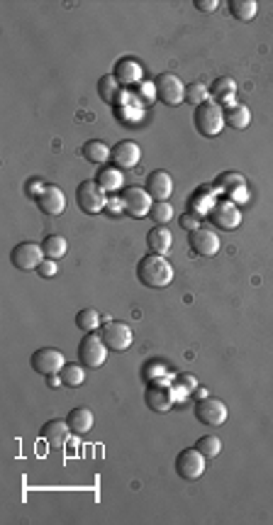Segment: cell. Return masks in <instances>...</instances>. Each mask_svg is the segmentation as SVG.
I'll return each instance as SVG.
<instances>
[{
    "label": "cell",
    "instance_id": "cell-1",
    "mask_svg": "<svg viewBox=\"0 0 273 525\" xmlns=\"http://www.w3.org/2000/svg\"><path fill=\"white\" fill-rule=\"evenodd\" d=\"M137 279H139V284H144L147 289H166L173 281V266L168 264L163 254L149 252L147 257L139 259Z\"/></svg>",
    "mask_w": 273,
    "mask_h": 525
},
{
    "label": "cell",
    "instance_id": "cell-2",
    "mask_svg": "<svg viewBox=\"0 0 273 525\" xmlns=\"http://www.w3.org/2000/svg\"><path fill=\"white\" fill-rule=\"evenodd\" d=\"M193 122H195V130L200 132L202 137H217L222 132V127H225V110H222V106H217V103L207 101L195 108Z\"/></svg>",
    "mask_w": 273,
    "mask_h": 525
},
{
    "label": "cell",
    "instance_id": "cell-3",
    "mask_svg": "<svg viewBox=\"0 0 273 525\" xmlns=\"http://www.w3.org/2000/svg\"><path fill=\"white\" fill-rule=\"evenodd\" d=\"M212 225H217L220 230H237L242 225V210L235 201L230 198H217L215 203L210 206V213H207Z\"/></svg>",
    "mask_w": 273,
    "mask_h": 525
},
{
    "label": "cell",
    "instance_id": "cell-4",
    "mask_svg": "<svg viewBox=\"0 0 273 525\" xmlns=\"http://www.w3.org/2000/svg\"><path fill=\"white\" fill-rule=\"evenodd\" d=\"M76 206L81 208L83 213H88V215H98V213H103L108 206L105 191H103L96 181H81L76 186Z\"/></svg>",
    "mask_w": 273,
    "mask_h": 525
},
{
    "label": "cell",
    "instance_id": "cell-5",
    "mask_svg": "<svg viewBox=\"0 0 273 525\" xmlns=\"http://www.w3.org/2000/svg\"><path fill=\"white\" fill-rule=\"evenodd\" d=\"M205 462H207V457L198 447L181 450L176 457L178 477L186 479V482H195V479H200L202 474H205Z\"/></svg>",
    "mask_w": 273,
    "mask_h": 525
},
{
    "label": "cell",
    "instance_id": "cell-6",
    "mask_svg": "<svg viewBox=\"0 0 273 525\" xmlns=\"http://www.w3.org/2000/svg\"><path fill=\"white\" fill-rule=\"evenodd\" d=\"M154 93H156L158 101L168 108H176L178 103L186 101V86H183L181 78L173 76V73H161V76L154 81Z\"/></svg>",
    "mask_w": 273,
    "mask_h": 525
},
{
    "label": "cell",
    "instance_id": "cell-7",
    "mask_svg": "<svg viewBox=\"0 0 273 525\" xmlns=\"http://www.w3.org/2000/svg\"><path fill=\"white\" fill-rule=\"evenodd\" d=\"M108 359V347L105 343H103V338L98 333H86L81 340V345H78V361H81L83 366H103Z\"/></svg>",
    "mask_w": 273,
    "mask_h": 525
},
{
    "label": "cell",
    "instance_id": "cell-8",
    "mask_svg": "<svg viewBox=\"0 0 273 525\" xmlns=\"http://www.w3.org/2000/svg\"><path fill=\"white\" fill-rule=\"evenodd\" d=\"M42 254H44V250L37 242H20V245H15L13 252H10V264L20 271H32V269L37 271V266L44 261Z\"/></svg>",
    "mask_w": 273,
    "mask_h": 525
},
{
    "label": "cell",
    "instance_id": "cell-9",
    "mask_svg": "<svg viewBox=\"0 0 273 525\" xmlns=\"http://www.w3.org/2000/svg\"><path fill=\"white\" fill-rule=\"evenodd\" d=\"M152 206H154V201L147 193V188H139V186L122 188V210H125L130 217H137L139 220V217L149 215Z\"/></svg>",
    "mask_w": 273,
    "mask_h": 525
},
{
    "label": "cell",
    "instance_id": "cell-10",
    "mask_svg": "<svg viewBox=\"0 0 273 525\" xmlns=\"http://www.w3.org/2000/svg\"><path fill=\"white\" fill-rule=\"evenodd\" d=\"M195 420L202 425H210V428H217L227 420V405L222 403L220 398H212V396H205L195 403Z\"/></svg>",
    "mask_w": 273,
    "mask_h": 525
},
{
    "label": "cell",
    "instance_id": "cell-11",
    "mask_svg": "<svg viewBox=\"0 0 273 525\" xmlns=\"http://www.w3.org/2000/svg\"><path fill=\"white\" fill-rule=\"evenodd\" d=\"M101 338H103V343H105L108 350L125 352L132 345V330H130V325H125V323L108 320V323L103 325V330H101Z\"/></svg>",
    "mask_w": 273,
    "mask_h": 525
},
{
    "label": "cell",
    "instance_id": "cell-12",
    "mask_svg": "<svg viewBox=\"0 0 273 525\" xmlns=\"http://www.w3.org/2000/svg\"><path fill=\"white\" fill-rule=\"evenodd\" d=\"M29 361H32V369L37 371V374L49 376V374H59V371H61V366L66 364V357H64V352H59L54 347H42L34 352Z\"/></svg>",
    "mask_w": 273,
    "mask_h": 525
},
{
    "label": "cell",
    "instance_id": "cell-13",
    "mask_svg": "<svg viewBox=\"0 0 273 525\" xmlns=\"http://www.w3.org/2000/svg\"><path fill=\"white\" fill-rule=\"evenodd\" d=\"M188 245H191V250L195 252V254L215 257L217 252H220L222 242L212 230H207V227H198V230L188 232Z\"/></svg>",
    "mask_w": 273,
    "mask_h": 525
},
{
    "label": "cell",
    "instance_id": "cell-14",
    "mask_svg": "<svg viewBox=\"0 0 273 525\" xmlns=\"http://www.w3.org/2000/svg\"><path fill=\"white\" fill-rule=\"evenodd\" d=\"M112 164L117 166V169H135L139 164V159H142V147L137 145V142L132 140H122L117 142L115 147H112V154H110Z\"/></svg>",
    "mask_w": 273,
    "mask_h": 525
},
{
    "label": "cell",
    "instance_id": "cell-15",
    "mask_svg": "<svg viewBox=\"0 0 273 525\" xmlns=\"http://www.w3.org/2000/svg\"><path fill=\"white\" fill-rule=\"evenodd\" d=\"M144 188H147V193L152 196V201H168V196L173 193V178L168 171L156 169L147 176Z\"/></svg>",
    "mask_w": 273,
    "mask_h": 525
},
{
    "label": "cell",
    "instance_id": "cell-16",
    "mask_svg": "<svg viewBox=\"0 0 273 525\" xmlns=\"http://www.w3.org/2000/svg\"><path fill=\"white\" fill-rule=\"evenodd\" d=\"M144 401L147 405L154 410V413H166L173 405V394L166 384H158V381H152L144 391Z\"/></svg>",
    "mask_w": 273,
    "mask_h": 525
},
{
    "label": "cell",
    "instance_id": "cell-17",
    "mask_svg": "<svg viewBox=\"0 0 273 525\" xmlns=\"http://www.w3.org/2000/svg\"><path fill=\"white\" fill-rule=\"evenodd\" d=\"M37 206L42 213H47V215H61L64 208H66V196H64V191L59 186H47L42 191V196L37 198Z\"/></svg>",
    "mask_w": 273,
    "mask_h": 525
},
{
    "label": "cell",
    "instance_id": "cell-18",
    "mask_svg": "<svg viewBox=\"0 0 273 525\" xmlns=\"http://www.w3.org/2000/svg\"><path fill=\"white\" fill-rule=\"evenodd\" d=\"M112 76L117 78L120 86H135V83L142 81V66H139L135 59H120V62L115 64Z\"/></svg>",
    "mask_w": 273,
    "mask_h": 525
},
{
    "label": "cell",
    "instance_id": "cell-19",
    "mask_svg": "<svg viewBox=\"0 0 273 525\" xmlns=\"http://www.w3.org/2000/svg\"><path fill=\"white\" fill-rule=\"evenodd\" d=\"M68 433H71V428H68L66 420H47V423L42 425V430H39V435H42L49 445H54V447L66 445Z\"/></svg>",
    "mask_w": 273,
    "mask_h": 525
},
{
    "label": "cell",
    "instance_id": "cell-20",
    "mask_svg": "<svg viewBox=\"0 0 273 525\" xmlns=\"http://www.w3.org/2000/svg\"><path fill=\"white\" fill-rule=\"evenodd\" d=\"M171 242H173V237L166 225H154L152 230L147 232V245L154 254H166V252L171 250Z\"/></svg>",
    "mask_w": 273,
    "mask_h": 525
},
{
    "label": "cell",
    "instance_id": "cell-21",
    "mask_svg": "<svg viewBox=\"0 0 273 525\" xmlns=\"http://www.w3.org/2000/svg\"><path fill=\"white\" fill-rule=\"evenodd\" d=\"M251 122V110L244 103H232L225 108V125L232 130H246Z\"/></svg>",
    "mask_w": 273,
    "mask_h": 525
},
{
    "label": "cell",
    "instance_id": "cell-22",
    "mask_svg": "<svg viewBox=\"0 0 273 525\" xmlns=\"http://www.w3.org/2000/svg\"><path fill=\"white\" fill-rule=\"evenodd\" d=\"M96 183L105 193H112V191H120V188L125 186V176H122V169H117V166H103V169H98V174H96Z\"/></svg>",
    "mask_w": 273,
    "mask_h": 525
},
{
    "label": "cell",
    "instance_id": "cell-23",
    "mask_svg": "<svg viewBox=\"0 0 273 525\" xmlns=\"http://www.w3.org/2000/svg\"><path fill=\"white\" fill-rule=\"evenodd\" d=\"M66 423H68V428H71V433L86 435L88 430L93 428V410L86 408V405H78V408H73L71 413L66 415Z\"/></svg>",
    "mask_w": 273,
    "mask_h": 525
},
{
    "label": "cell",
    "instance_id": "cell-24",
    "mask_svg": "<svg viewBox=\"0 0 273 525\" xmlns=\"http://www.w3.org/2000/svg\"><path fill=\"white\" fill-rule=\"evenodd\" d=\"M81 152H83V159L91 161V164H105L112 154V150L103 140H88L86 145L81 147Z\"/></svg>",
    "mask_w": 273,
    "mask_h": 525
},
{
    "label": "cell",
    "instance_id": "cell-25",
    "mask_svg": "<svg viewBox=\"0 0 273 525\" xmlns=\"http://www.w3.org/2000/svg\"><path fill=\"white\" fill-rule=\"evenodd\" d=\"M120 83H117V78L112 76V73H108V76H101V81H98V96H101L103 103H108V106H115L117 98H120Z\"/></svg>",
    "mask_w": 273,
    "mask_h": 525
},
{
    "label": "cell",
    "instance_id": "cell-26",
    "mask_svg": "<svg viewBox=\"0 0 273 525\" xmlns=\"http://www.w3.org/2000/svg\"><path fill=\"white\" fill-rule=\"evenodd\" d=\"M230 15L235 20H242V22H249V20L256 17V13H259V5H256V0H230Z\"/></svg>",
    "mask_w": 273,
    "mask_h": 525
},
{
    "label": "cell",
    "instance_id": "cell-27",
    "mask_svg": "<svg viewBox=\"0 0 273 525\" xmlns=\"http://www.w3.org/2000/svg\"><path fill=\"white\" fill-rule=\"evenodd\" d=\"M235 91H237V86L230 76H220V78H215V83H212V96H215L217 106H225V103H230L232 106V96H235Z\"/></svg>",
    "mask_w": 273,
    "mask_h": 525
},
{
    "label": "cell",
    "instance_id": "cell-28",
    "mask_svg": "<svg viewBox=\"0 0 273 525\" xmlns=\"http://www.w3.org/2000/svg\"><path fill=\"white\" fill-rule=\"evenodd\" d=\"M42 250H44V254H47L49 259H59V257L66 254L68 242H66V237H61V235H49V237H44Z\"/></svg>",
    "mask_w": 273,
    "mask_h": 525
},
{
    "label": "cell",
    "instance_id": "cell-29",
    "mask_svg": "<svg viewBox=\"0 0 273 525\" xmlns=\"http://www.w3.org/2000/svg\"><path fill=\"white\" fill-rule=\"evenodd\" d=\"M59 376H61L64 386H71V389H76V386H81L83 381H86V371H83L81 364H64L61 371H59Z\"/></svg>",
    "mask_w": 273,
    "mask_h": 525
},
{
    "label": "cell",
    "instance_id": "cell-30",
    "mask_svg": "<svg viewBox=\"0 0 273 525\" xmlns=\"http://www.w3.org/2000/svg\"><path fill=\"white\" fill-rule=\"evenodd\" d=\"M76 325H78V330H83V333H96V328L101 325V315H98V310H93V308H83L76 313Z\"/></svg>",
    "mask_w": 273,
    "mask_h": 525
},
{
    "label": "cell",
    "instance_id": "cell-31",
    "mask_svg": "<svg viewBox=\"0 0 273 525\" xmlns=\"http://www.w3.org/2000/svg\"><path fill=\"white\" fill-rule=\"evenodd\" d=\"M149 217L154 220V225H166V222L173 220V208L168 201H154L152 210H149Z\"/></svg>",
    "mask_w": 273,
    "mask_h": 525
},
{
    "label": "cell",
    "instance_id": "cell-32",
    "mask_svg": "<svg viewBox=\"0 0 273 525\" xmlns=\"http://www.w3.org/2000/svg\"><path fill=\"white\" fill-rule=\"evenodd\" d=\"M217 186L222 188L225 193H237V191H242V188L246 186V181H244V176L242 174H235V171H227V174H220L217 176Z\"/></svg>",
    "mask_w": 273,
    "mask_h": 525
},
{
    "label": "cell",
    "instance_id": "cell-33",
    "mask_svg": "<svg viewBox=\"0 0 273 525\" xmlns=\"http://www.w3.org/2000/svg\"><path fill=\"white\" fill-rule=\"evenodd\" d=\"M195 447L200 450L207 459H215L222 450V443H220V438H215V435H202V438L195 443Z\"/></svg>",
    "mask_w": 273,
    "mask_h": 525
},
{
    "label": "cell",
    "instance_id": "cell-34",
    "mask_svg": "<svg viewBox=\"0 0 273 525\" xmlns=\"http://www.w3.org/2000/svg\"><path fill=\"white\" fill-rule=\"evenodd\" d=\"M186 101L191 103V106H202V103H207V88L202 86V83H191V86H186Z\"/></svg>",
    "mask_w": 273,
    "mask_h": 525
},
{
    "label": "cell",
    "instance_id": "cell-35",
    "mask_svg": "<svg viewBox=\"0 0 273 525\" xmlns=\"http://www.w3.org/2000/svg\"><path fill=\"white\" fill-rule=\"evenodd\" d=\"M178 225L188 232L198 230V227H200V215H198V213H183V215L178 217Z\"/></svg>",
    "mask_w": 273,
    "mask_h": 525
},
{
    "label": "cell",
    "instance_id": "cell-36",
    "mask_svg": "<svg viewBox=\"0 0 273 525\" xmlns=\"http://www.w3.org/2000/svg\"><path fill=\"white\" fill-rule=\"evenodd\" d=\"M57 271H59L57 259H49V257L37 266V274L42 276V279H52V276H57Z\"/></svg>",
    "mask_w": 273,
    "mask_h": 525
},
{
    "label": "cell",
    "instance_id": "cell-37",
    "mask_svg": "<svg viewBox=\"0 0 273 525\" xmlns=\"http://www.w3.org/2000/svg\"><path fill=\"white\" fill-rule=\"evenodd\" d=\"M44 188H47V186H44V183L39 181V178H32V181L27 183V196L37 201V198L42 196V191H44Z\"/></svg>",
    "mask_w": 273,
    "mask_h": 525
},
{
    "label": "cell",
    "instance_id": "cell-38",
    "mask_svg": "<svg viewBox=\"0 0 273 525\" xmlns=\"http://www.w3.org/2000/svg\"><path fill=\"white\" fill-rule=\"evenodd\" d=\"M193 5H195L198 10H202V13H212V10H217L220 3H217V0H195Z\"/></svg>",
    "mask_w": 273,
    "mask_h": 525
},
{
    "label": "cell",
    "instance_id": "cell-39",
    "mask_svg": "<svg viewBox=\"0 0 273 525\" xmlns=\"http://www.w3.org/2000/svg\"><path fill=\"white\" fill-rule=\"evenodd\" d=\"M178 381L183 384V389H195V386H198L195 376H191V374H181V376H178Z\"/></svg>",
    "mask_w": 273,
    "mask_h": 525
},
{
    "label": "cell",
    "instance_id": "cell-40",
    "mask_svg": "<svg viewBox=\"0 0 273 525\" xmlns=\"http://www.w3.org/2000/svg\"><path fill=\"white\" fill-rule=\"evenodd\" d=\"M47 384L52 386V389H57V386L64 384V381H61V376H59V374H49V376H47Z\"/></svg>",
    "mask_w": 273,
    "mask_h": 525
}]
</instances>
